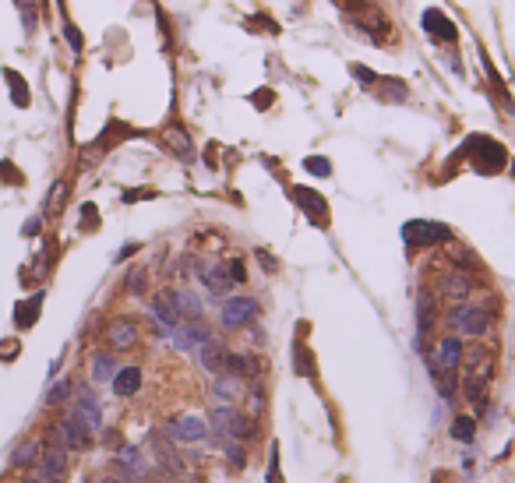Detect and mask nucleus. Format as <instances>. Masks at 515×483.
<instances>
[{"instance_id":"b1692460","label":"nucleus","mask_w":515,"mask_h":483,"mask_svg":"<svg viewBox=\"0 0 515 483\" xmlns=\"http://www.w3.org/2000/svg\"><path fill=\"white\" fill-rule=\"evenodd\" d=\"M148 310H152V318L159 321V328L170 335L177 325H180V318H177V310H173V303H170V296L166 293H159V296H152V303H148Z\"/></svg>"},{"instance_id":"a878e982","label":"nucleus","mask_w":515,"mask_h":483,"mask_svg":"<svg viewBox=\"0 0 515 483\" xmlns=\"http://www.w3.org/2000/svg\"><path fill=\"white\" fill-rule=\"evenodd\" d=\"M163 141H166V148L173 152V156H180V159H191V138H188V131L180 127V124H166L163 127Z\"/></svg>"},{"instance_id":"9b49d317","label":"nucleus","mask_w":515,"mask_h":483,"mask_svg":"<svg viewBox=\"0 0 515 483\" xmlns=\"http://www.w3.org/2000/svg\"><path fill=\"white\" fill-rule=\"evenodd\" d=\"M106 346L113 349V353H127V349H134L138 346V339H141V332H138V325L131 321V318H113L109 325H106Z\"/></svg>"},{"instance_id":"a18cd8bd","label":"nucleus","mask_w":515,"mask_h":483,"mask_svg":"<svg viewBox=\"0 0 515 483\" xmlns=\"http://www.w3.org/2000/svg\"><path fill=\"white\" fill-rule=\"evenodd\" d=\"M82 229H99V208L96 205H82Z\"/></svg>"},{"instance_id":"2eb2a0df","label":"nucleus","mask_w":515,"mask_h":483,"mask_svg":"<svg viewBox=\"0 0 515 483\" xmlns=\"http://www.w3.org/2000/svg\"><path fill=\"white\" fill-rule=\"evenodd\" d=\"M166 434H170V441L195 445V441H205L208 438V427H205V420H198V416H177V420H170Z\"/></svg>"},{"instance_id":"8fccbe9b","label":"nucleus","mask_w":515,"mask_h":483,"mask_svg":"<svg viewBox=\"0 0 515 483\" xmlns=\"http://www.w3.org/2000/svg\"><path fill=\"white\" fill-rule=\"evenodd\" d=\"M39 226H43L39 219H28V222L21 226V233H25V237H36V233H39Z\"/></svg>"},{"instance_id":"de8ad7c7","label":"nucleus","mask_w":515,"mask_h":483,"mask_svg":"<svg viewBox=\"0 0 515 483\" xmlns=\"http://www.w3.org/2000/svg\"><path fill=\"white\" fill-rule=\"evenodd\" d=\"M269 483H283V473H279V445H272V459H269Z\"/></svg>"},{"instance_id":"49530a36","label":"nucleus","mask_w":515,"mask_h":483,"mask_svg":"<svg viewBox=\"0 0 515 483\" xmlns=\"http://www.w3.org/2000/svg\"><path fill=\"white\" fill-rule=\"evenodd\" d=\"M21 4V18H25V32L36 28V0H18Z\"/></svg>"},{"instance_id":"6e6d98bb","label":"nucleus","mask_w":515,"mask_h":483,"mask_svg":"<svg viewBox=\"0 0 515 483\" xmlns=\"http://www.w3.org/2000/svg\"><path fill=\"white\" fill-rule=\"evenodd\" d=\"M103 483H120V480H116V477H106V480H103Z\"/></svg>"},{"instance_id":"1a4fd4ad","label":"nucleus","mask_w":515,"mask_h":483,"mask_svg":"<svg viewBox=\"0 0 515 483\" xmlns=\"http://www.w3.org/2000/svg\"><path fill=\"white\" fill-rule=\"evenodd\" d=\"M459 364H462V339L452 332L438 342V353L427 360V367H430V378H438V374H455Z\"/></svg>"},{"instance_id":"4be33fe9","label":"nucleus","mask_w":515,"mask_h":483,"mask_svg":"<svg viewBox=\"0 0 515 483\" xmlns=\"http://www.w3.org/2000/svg\"><path fill=\"white\" fill-rule=\"evenodd\" d=\"M226 357H229V346L219 342V339H208V342H202V349H198L202 367L212 371V374H222L226 371Z\"/></svg>"},{"instance_id":"f8f14e48","label":"nucleus","mask_w":515,"mask_h":483,"mask_svg":"<svg viewBox=\"0 0 515 483\" xmlns=\"http://www.w3.org/2000/svg\"><path fill=\"white\" fill-rule=\"evenodd\" d=\"M293 201L300 205V212L310 219V226H321V229H328V201L321 197L318 191H310V188H293Z\"/></svg>"},{"instance_id":"f3484780","label":"nucleus","mask_w":515,"mask_h":483,"mask_svg":"<svg viewBox=\"0 0 515 483\" xmlns=\"http://www.w3.org/2000/svg\"><path fill=\"white\" fill-rule=\"evenodd\" d=\"M148 448H152V459L166 470V473H173V477H180L184 473V459L173 452V445H170V438H163V434H152L148 438Z\"/></svg>"},{"instance_id":"f03ea898","label":"nucleus","mask_w":515,"mask_h":483,"mask_svg":"<svg viewBox=\"0 0 515 483\" xmlns=\"http://www.w3.org/2000/svg\"><path fill=\"white\" fill-rule=\"evenodd\" d=\"M462 156H466V163H470L477 173H484V177H494V173H502V170L509 166V148H505L502 141L487 138V134H473V138L462 145Z\"/></svg>"},{"instance_id":"3c124183","label":"nucleus","mask_w":515,"mask_h":483,"mask_svg":"<svg viewBox=\"0 0 515 483\" xmlns=\"http://www.w3.org/2000/svg\"><path fill=\"white\" fill-rule=\"evenodd\" d=\"M141 197H156V191H127L124 201H141Z\"/></svg>"},{"instance_id":"2f4dec72","label":"nucleus","mask_w":515,"mask_h":483,"mask_svg":"<svg viewBox=\"0 0 515 483\" xmlns=\"http://www.w3.org/2000/svg\"><path fill=\"white\" fill-rule=\"evenodd\" d=\"M293 374H300V378H314V357H310L304 335L293 342Z\"/></svg>"},{"instance_id":"393cba45","label":"nucleus","mask_w":515,"mask_h":483,"mask_svg":"<svg viewBox=\"0 0 515 483\" xmlns=\"http://www.w3.org/2000/svg\"><path fill=\"white\" fill-rule=\"evenodd\" d=\"M226 374H237V378H244V381H247V378H258V374H261V360L229 349V357H226Z\"/></svg>"},{"instance_id":"c9c22d12","label":"nucleus","mask_w":515,"mask_h":483,"mask_svg":"<svg viewBox=\"0 0 515 483\" xmlns=\"http://www.w3.org/2000/svg\"><path fill=\"white\" fill-rule=\"evenodd\" d=\"M71 395H75V381H71V378H60L57 385L46 391V406H64Z\"/></svg>"},{"instance_id":"5fc2aeb1","label":"nucleus","mask_w":515,"mask_h":483,"mask_svg":"<svg viewBox=\"0 0 515 483\" xmlns=\"http://www.w3.org/2000/svg\"><path fill=\"white\" fill-rule=\"evenodd\" d=\"M254 102H272V92H254Z\"/></svg>"},{"instance_id":"cd10ccee","label":"nucleus","mask_w":515,"mask_h":483,"mask_svg":"<svg viewBox=\"0 0 515 483\" xmlns=\"http://www.w3.org/2000/svg\"><path fill=\"white\" fill-rule=\"evenodd\" d=\"M141 367H120L116 374H113V391L120 395V398H131V395H138V388H141Z\"/></svg>"},{"instance_id":"79ce46f5","label":"nucleus","mask_w":515,"mask_h":483,"mask_svg":"<svg viewBox=\"0 0 515 483\" xmlns=\"http://www.w3.org/2000/svg\"><path fill=\"white\" fill-rule=\"evenodd\" d=\"M145 283H148V272L145 268H131V276H127V293H145Z\"/></svg>"},{"instance_id":"4468645a","label":"nucleus","mask_w":515,"mask_h":483,"mask_svg":"<svg viewBox=\"0 0 515 483\" xmlns=\"http://www.w3.org/2000/svg\"><path fill=\"white\" fill-rule=\"evenodd\" d=\"M423 32H427L434 43H455V39H459L455 21H452L445 11H438V7H427V11H423Z\"/></svg>"},{"instance_id":"39448f33","label":"nucleus","mask_w":515,"mask_h":483,"mask_svg":"<svg viewBox=\"0 0 515 483\" xmlns=\"http://www.w3.org/2000/svg\"><path fill=\"white\" fill-rule=\"evenodd\" d=\"M403 240L406 251H420V247H438V244H452L455 233L445 222H430V219H410L403 226Z\"/></svg>"},{"instance_id":"72a5a7b5","label":"nucleus","mask_w":515,"mask_h":483,"mask_svg":"<svg viewBox=\"0 0 515 483\" xmlns=\"http://www.w3.org/2000/svg\"><path fill=\"white\" fill-rule=\"evenodd\" d=\"M448 434H452L459 445H473V441H477V420H473V416H455L452 427H448Z\"/></svg>"},{"instance_id":"ddd939ff","label":"nucleus","mask_w":515,"mask_h":483,"mask_svg":"<svg viewBox=\"0 0 515 483\" xmlns=\"http://www.w3.org/2000/svg\"><path fill=\"white\" fill-rule=\"evenodd\" d=\"M438 293H441L445 300H452V303H462V300H470V293H473V279H470L462 268H445L441 279H438Z\"/></svg>"},{"instance_id":"6e6552de","label":"nucleus","mask_w":515,"mask_h":483,"mask_svg":"<svg viewBox=\"0 0 515 483\" xmlns=\"http://www.w3.org/2000/svg\"><path fill=\"white\" fill-rule=\"evenodd\" d=\"M261 314V303L254 300V296H229L226 303H222V328H229V332H237V328H247L254 318Z\"/></svg>"},{"instance_id":"7ed1b4c3","label":"nucleus","mask_w":515,"mask_h":483,"mask_svg":"<svg viewBox=\"0 0 515 483\" xmlns=\"http://www.w3.org/2000/svg\"><path fill=\"white\" fill-rule=\"evenodd\" d=\"M448 328H452V332H462V335H470V339H480V335L491 332V307H487L484 300H462V303L452 307Z\"/></svg>"},{"instance_id":"473e14b6","label":"nucleus","mask_w":515,"mask_h":483,"mask_svg":"<svg viewBox=\"0 0 515 483\" xmlns=\"http://www.w3.org/2000/svg\"><path fill=\"white\" fill-rule=\"evenodd\" d=\"M116 371H120V367H116V357H113V353H96V357H92V381H96V385L113 381Z\"/></svg>"},{"instance_id":"423d86ee","label":"nucleus","mask_w":515,"mask_h":483,"mask_svg":"<svg viewBox=\"0 0 515 483\" xmlns=\"http://www.w3.org/2000/svg\"><path fill=\"white\" fill-rule=\"evenodd\" d=\"M53 441L60 445V448H71V452H78V448H89V441H92V430L82 423V416L71 409V413H64L57 423H53Z\"/></svg>"},{"instance_id":"c03bdc74","label":"nucleus","mask_w":515,"mask_h":483,"mask_svg":"<svg viewBox=\"0 0 515 483\" xmlns=\"http://www.w3.org/2000/svg\"><path fill=\"white\" fill-rule=\"evenodd\" d=\"M64 36H67V43H71V50H75V53H82V50H85V39H82V32H78L71 21H64Z\"/></svg>"},{"instance_id":"9d476101","label":"nucleus","mask_w":515,"mask_h":483,"mask_svg":"<svg viewBox=\"0 0 515 483\" xmlns=\"http://www.w3.org/2000/svg\"><path fill=\"white\" fill-rule=\"evenodd\" d=\"M349 25L360 28V32L371 36V39H381V36L389 32V18H385L374 4H353V7H349Z\"/></svg>"},{"instance_id":"f704fd0d","label":"nucleus","mask_w":515,"mask_h":483,"mask_svg":"<svg viewBox=\"0 0 515 483\" xmlns=\"http://www.w3.org/2000/svg\"><path fill=\"white\" fill-rule=\"evenodd\" d=\"M4 78H7V89H11L14 106H28V85L21 82V75L18 71H4Z\"/></svg>"},{"instance_id":"c756f323","label":"nucleus","mask_w":515,"mask_h":483,"mask_svg":"<svg viewBox=\"0 0 515 483\" xmlns=\"http://www.w3.org/2000/svg\"><path fill=\"white\" fill-rule=\"evenodd\" d=\"M202 286H205L212 296H226V293L233 290V283H229V276H226L222 265H208V268H202Z\"/></svg>"},{"instance_id":"dca6fc26","label":"nucleus","mask_w":515,"mask_h":483,"mask_svg":"<svg viewBox=\"0 0 515 483\" xmlns=\"http://www.w3.org/2000/svg\"><path fill=\"white\" fill-rule=\"evenodd\" d=\"M170 303H173V310H177V318L180 321H202L205 318V303H202V296L191 290H170Z\"/></svg>"},{"instance_id":"20e7f679","label":"nucleus","mask_w":515,"mask_h":483,"mask_svg":"<svg viewBox=\"0 0 515 483\" xmlns=\"http://www.w3.org/2000/svg\"><path fill=\"white\" fill-rule=\"evenodd\" d=\"M208 423H212V430H219V438H233V441H251L258 434L254 416H247L244 409H237L229 402H222L219 409H212L208 413Z\"/></svg>"},{"instance_id":"f257e3e1","label":"nucleus","mask_w":515,"mask_h":483,"mask_svg":"<svg viewBox=\"0 0 515 483\" xmlns=\"http://www.w3.org/2000/svg\"><path fill=\"white\" fill-rule=\"evenodd\" d=\"M491 374H494V353H491L487 346L462 349V391H466V398H470L477 409L487 406Z\"/></svg>"},{"instance_id":"bb28decb","label":"nucleus","mask_w":515,"mask_h":483,"mask_svg":"<svg viewBox=\"0 0 515 483\" xmlns=\"http://www.w3.org/2000/svg\"><path fill=\"white\" fill-rule=\"evenodd\" d=\"M39 314H43V293H32L28 300H21V303L14 307V325L25 332V328H32V325L39 321Z\"/></svg>"},{"instance_id":"6ab92c4d","label":"nucleus","mask_w":515,"mask_h":483,"mask_svg":"<svg viewBox=\"0 0 515 483\" xmlns=\"http://www.w3.org/2000/svg\"><path fill=\"white\" fill-rule=\"evenodd\" d=\"M75 413L82 416V423H85L92 434L103 427V406H99V398H96V391H92V388H82V391H78Z\"/></svg>"},{"instance_id":"a211bd4d","label":"nucleus","mask_w":515,"mask_h":483,"mask_svg":"<svg viewBox=\"0 0 515 483\" xmlns=\"http://www.w3.org/2000/svg\"><path fill=\"white\" fill-rule=\"evenodd\" d=\"M208 339H212V328H208L205 321H188V325L180 321V325L173 328V346L184 349V353L195 349V346H202V342H208Z\"/></svg>"},{"instance_id":"864d4df0","label":"nucleus","mask_w":515,"mask_h":483,"mask_svg":"<svg viewBox=\"0 0 515 483\" xmlns=\"http://www.w3.org/2000/svg\"><path fill=\"white\" fill-rule=\"evenodd\" d=\"M134 251H138V244H127V247H124V251H120V254H116V261H124V258H131V254H134Z\"/></svg>"},{"instance_id":"c85d7f7f","label":"nucleus","mask_w":515,"mask_h":483,"mask_svg":"<svg viewBox=\"0 0 515 483\" xmlns=\"http://www.w3.org/2000/svg\"><path fill=\"white\" fill-rule=\"evenodd\" d=\"M374 92L381 102H389V106H396V102H406L410 99V89H406V82L403 78H378L374 82Z\"/></svg>"},{"instance_id":"0eeeda50","label":"nucleus","mask_w":515,"mask_h":483,"mask_svg":"<svg viewBox=\"0 0 515 483\" xmlns=\"http://www.w3.org/2000/svg\"><path fill=\"white\" fill-rule=\"evenodd\" d=\"M67 477V448L60 445H50L39 452V462H36V473L28 477L32 483H64Z\"/></svg>"},{"instance_id":"e433bc0d","label":"nucleus","mask_w":515,"mask_h":483,"mask_svg":"<svg viewBox=\"0 0 515 483\" xmlns=\"http://www.w3.org/2000/svg\"><path fill=\"white\" fill-rule=\"evenodd\" d=\"M222 452H226V459H229L237 470H244V466H247V455H244V448H240L233 438H222Z\"/></svg>"},{"instance_id":"4c0bfd02","label":"nucleus","mask_w":515,"mask_h":483,"mask_svg":"<svg viewBox=\"0 0 515 483\" xmlns=\"http://www.w3.org/2000/svg\"><path fill=\"white\" fill-rule=\"evenodd\" d=\"M222 268H226V276H229V283H233V286L247 283V268H244V261H240V258H229V261H222Z\"/></svg>"},{"instance_id":"aec40b11","label":"nucleus","mask_w":515,"mask_h":483,"mask_svg":"<svg viewBox=\"0 0 515 483\" xmlns=\"http://www.w3.org/2000/svg\"><path fill=\"white\" fill-rule=\"evenodd\" d=\"M116 466L124 470L127 480H145V477H148V462H145L141 448H134V445H124V448L116 452Z\"/></svg>"},{"instance_id":"7c9ffc66","label":"nucleus","mask_w":515,"mask_h":483,"mask_svg":"<svg viewBox=\"0 0 515 483\" xmlns=\"http://www.w3.org/2000/svg\"><path fill=\"white\" fill-rule=\"evenodd\" d=\"M39 452H43V445H39L36 438H25V441L11 452V466H14V470H28V466L39 462Z\"/></svg>"},{"instance_id":"5701e85b","label":"nucleus","mask_w":515,"mask_h":483,"mask_svg":"<svg viewBox=\"0 0 515 483\" xmlns=\"http://www.w3.org/2000/svg\"><path fill=\"white\" fill-rule=\"evenodd\" d=\"M212 395L219 398V402H229V406H237V398L244 395V378H237V374H215V381H212Z\"/></svg>"},{"instance_id":"603ef678","label":"nucleus","mask_w":515,"mask_h":483,"mask_svg":"<svg viewBox=\"0 0 515 483\" xmlns=\"http://www.w3.org/2000/svg\"><path fill=\"white\" fill-rule=\"evenodd\" d=\"M258 261H261V265H269V272H276V258H272V254L258 251Z\"/></svg>"},{"instance_id":"a19ab883","label":"nucleus","mask_w":515,"mask_h":483,"mask_svg":"<svg viewBox=\"0 0 515 483\" xmlns=\"http://www.w3.org/2000/svg\"><path fill=\"white\" fill-rule=\"evenodd\" d=\"M261 409H265V388L254 385L247 391V416H261Z\"/></svg>"},{"instance_id":"58836bf2","label":"nucleus","mask_w":515,"mask_h":483,"mask_svg":"<svg viewBox=\"0 0 515 483\" xmlns=\"http://www.w3.org/2000/svg\"><path fill=\"white\" fill-rule=\"evenodd\" d=\"M304 170L314 173V177H332V163H328L325 156H308V159H304Z\"/></svg>"},{"instance_id":"37998d69","label":"nucleus","mask_w":515,"mask_h":483,"mask_svg":"<svg viewBox=\"0 0 515 483\" xmlns=\"http://www.w3.org/2000/svg\"><path fill=\"white\" fill-rule=\"evenodd\" d=\"M349 75H357V82L367 85V89H374V82H378V75L371 67H364V64H349Z\"/></svg>"},{"instance_id":"09e8293b","label":"nucleus","mask_w":515,"mask_h":483,"mask_svg":"<svg viewBox=\"0 0 515 483\" xmlns=\"http://www.w3.org/2000/svg\"><path fill=\"white\" fill-rule=\"evenodd\" d=\"M18 339H7V342H0V360H14L18 357Z\"/></svg>"},{"instance_id":"412c9836","label":"nucleus","mask_w":515,"mask_h":483,"mask_svg":"<svg viewBox=\"0 0 515 483\" xmlns=\"http://www.w3.org/2000/svg\"><path fill=\"white\" fill-rule=\"evenodd\" d=\"M434 321H438L434 296H430V290H420V296H416V328H420V335H416V346H423V335L434 328Z\"/></svg>"},{"instance_id":"ea45409f","label":"nucleus","mask_w":515,"mask_h":483,"mask_svg":"<svg viewBox=\"0 0 515 483\" xmlns=\"http://www.w3.org/2000/svg\"><path fill=\"white\" fill-rule=\"evenodd\" d=\"M64 197H67V184H64V180H57V184H53V191H50V197H46V212H53V215H57V212L64 208Z\"/></svg>"}]
</instances>
